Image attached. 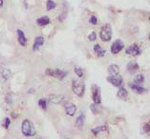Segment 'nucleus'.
Returning a JSON list of instances; mask_svg holds the SVG:
<instances>
[{
  "instance_id": "1",
  "label": "nucleus",
  "mask_w": 150,
  "mask_h": 139,
  "mask_svg": "<svg viewBox=\"0 0 150 139\" xmlns=\"http://www.w3.org/2000/svg\"><path fill=\"white\" fill-rule=\"evenodd\" d=\"M22 133L24 136L29 137V136H35V129L33 125V124L29 120H23L22 124Z\"/></svg>"
},
{
  "instance_id": "2",
  "label": "nucleus",
  "mask_w": 150,
  "mask_h": 139,
  "mask_svg": "<svg viewBox=\"0 0 150 139\" xmlns=\"http://www.w3.org/2000/svg\"><path fill=\"white\" fill-rule=\"evenodd\" d=\"M72 90L77 97H83L85 94V83L78 80L72 81Z\"/></svg>"
},
{
  "instance_id": "3",
  "label": "nucleus",
  "mask_w": 150,
  "mask_h": 139,
  "mask_svg": "<svg viewBox=\"0 0 150 139\" xmlns=\"http://www.w3.org/2000/svg\"><path fill=\"white\" fill-rule=\"evenodd\" d=\"M111 37H112L111 25L109 23H106L100 31V38L102 42H108L111 40Z\"/></svg>"
},
{
  "instance_id": "4",
  "label": "nucleus",
  "mask_w": 150,
  "mask_h": 139,
  "mask_svg": "<svg viewBox=\"0 0 150 139\" xmlns=\"http://www.w3.org/2000/svg\"><path fill=\"white\" fill-rule=\"evenodd\" d=\"M46 75H49V76L54 77L59 80H62L64 79L67 75V71H64L60 69H56V70H52V69H47L45 71Z\"/></svg>"
},
{
  "instance_id": "5",
  "label": "nucleus",
  "mask_w": 150,
  "mask_h": 139,
  "mask_svg": "<svg viewBox=\"0 0 150 139\" xmlns=\"http://www.w3.org/2000/svg\"><path fill=\"white\" fill-rule=\"evenodd\" d=\"M106 81L116 87H120L123 85V78L119 76L118 74L117 75H110V76L106 78Z\"/></svg>"
},
{
  "instance_id": "6",
  "label": "nucleus",
  "mask_w": 150,
  "mask_h": 139,
  "mask_svg": "<svg viewBox=\"0 0 150 139\" xmlns=\"http://www.w3.org/2000/svg\"><path fill=\"white\" fill-rule=\"evenodd\" d=\"M92 100L95 104L100 105L102 103V97H101V89L97 85H93L92 86Z\"/></svg>"
},
{
  "instance_id": "7",
  "label": "nucleus",
  "mask_w": 150,
  "mask_h": 139,
  "mask_svg": "<svg viewBox=\"0 0 150 139\" xmlns=\"http://www.w3.org/2000/svg\"><path fill=\"white\" fill-rule=\"evenodd\" d=\"M124 48V44L120 39H117L116 41H114L112 46H111V53L114 55H117L120 52V51Z\"/></svg>"
},
{
  "instance_id": "8",
  "label": "nucleus",
  "mask_w": 150,
  "mask_h": 139,
  "mask_svg": "<svg viewBox=\"0 0 150 139\" xmlns=\"http://www.w3.org/2000/svg\"><path fill=\"white\" fill-rule=\"evenodd\" d=\"M64 109H65V113L66 115H68V116L72 117L74 116L75 114L77 112V107L76 105L74 104L72 102H66L64 104Z\"/></svg>"
},
{
  "instance_id": "9",
  "label": "nucleus",
  "mask_w": 150,
  "mask_h": 139,
  "mask_svg": "<svg viewBox=\"0 0 150 139\" xmlns=\"http://www.w3.org/2000/svg\"><path fill=\"white\" fill-rule=\"evenodd\" d=\"M125 53L130 56H139L141 54V49L137 44H133V45L130 46L128 48H126Z\"/></svg>"
},
{
  "instance_id": "10",
  "label": "nucleus",
  "mask_w": 150,
  "mask_h": 139,
  "mask_svg": "<svg viewBox=\"0 0 150 139\" xmlns=\"http://www.w3.org/2000/svg\"><path fill=\"white\" fill-rule=\"evenodd\" d=\"M65 100V97L64 96L62 95H51V96L49 97V101L50 103H53V104H62Z\"/></svg>"
},
{
  "instance_id": "11",
  "label": "nucleus",
  "mask_w": 150,
  "mask_h": 139,
  "mask_svg": "<svg viewBox=\"0 0 150 139\" xmlns=\"http://www.w3.org/2000/svg\"><path fill=\"white\" fill-rule=\"evenodd\" d=\"M129 86L130 88H131L134 93H136L138 95H141V94H144L147 91V88H144V87H142L141 85H136V83H129Z\"/></svg>"
},
{
  "instance_id": "12",
  "label": "nucleus",
  "mask_w": 150,
  "mask_h": 139,
  "mask_svg": "<svg viewBox=\"0 0 150 139\" xmlns=\"http://www.w3.org/2000/svg\"><path fill=\"white\" fill-rule=\"evenodd\" d=\"M17 35H18V42L22 46H25L27 45V39L23 31H22L21 29L17 30Z\"/></svg>"
},
{
  "instance_id": "13",
  "label": "nucleus",
  "mask_w": 150,
  "mask_h": 139,
  "mask_svg": "<svg viewBox=\"0 0 150 139\" xmlns=\"http://www.w3.org/2000/svg\"><path fill=\"white\" fill-rule=\"evenodd\" d=\"M44 44V38L42 36H37L35 38V43H34V46H33V51L35 52V51L39 50V48L43 46Z\"/></svg>"
},
{
  "instance_id": "14",
  "label": "nucleus",
  "mask_w": 150,
  "mask_h": 139,
  "mask_svg": "<svg viewBox=\"0 0 150 139\" xmlns=\"http://www.w3.org/2000/svg\"><path fill=\"white\" fill-rule=\"evenodd\" d=\"M139 68H140L139 64H138L136 61H131V62H129L127 65V71L132 74L136 73V71L139 70Z\"/></svg>"
},
{
  "instance_id": "15",
  "label": "nucleus",
  "mask_w": 150,
  "mask_h": 139,
  "mask_svg": "<svg viewBox=\"0 0 150 139\" xmlns=\"http://www.w3.org/2000/svg\"><path fill=\"white\" fill-rule=\"evenodd\" d=\"M128 91L126 88H124V87H118V91H117V96L118 98H120L122 99V100H125V99H127L128 97Z\"/></svg>"
},
{
  "instance_id": "16",
  "label": "nucleus",
  "mask_w": 150,
  "mask_h": 139,
  "mask_svg": "<svg viewBox=\"0 0 150 139\" xmlns=\"http://www.w3.org/2000/svg\"><path fill=\"white\" fill-rule=\"evenodd\" d=\"M85 120H86L85 114H84V112H81V113L79 114V116H78V117L77 118V120H76V126L77 127L78 129H81L82 127L84 126Z\"/></svg>"
},
{
  "instance_id": "17",
  "label": "nucleus",
  "mask_w": 150,
  "mask_h": 139,
  "mask_svg": "<svg viewBox=\"0 0 150 139\" xmlns=\"http://www.w3.org/2000/svg\"><path fill=\"white\" fill-rule=\"evenodd\" d=\"M93 50H94V52L96 53L97 57H99V58L104 57V56L105 55V53H106V50L102 48L100 45H95V46H94Z\"/></svg>"
},
{
  "instance_id": "18",
  "label": "nucleus",
  "mask_w": 150,
  "mask_h": 139,
  "mask_svg": "<svg viewBox=\"0 0 150 139\" xmlns=\"http://www.w3.org/2000/svg\"><path fill=\"white\" fill-rule=\"evenodd\" d=\"M50 19L48 16H43L41 18H38L37 19V23L39 26H47L48 24H50Z\"/></svg>"
},
{
  "instance_id": "19",
  "label": "nucleus",
  "mask_w": 150,
  "mask_h": 139,
  "mask_svg": "<svg viewBox=\"0 0 150 139\" xmlns=\"http://www.w3.org/2000/svg\"><path fill=\"white\" fill-rule=\"evenodd\" d=\"M0 74L2 75L3 79H5V80H9L11 76L10 71L7 69H5L1 64H0Z\"/></svg>"
},
{
  "instance_id": "20",
  "label": "nucleus",
  "mask_w": 150,
  "mask_h": 139,
  "mask_svg": "<svg viewBox=\"0 0 150 139\" xmlns=\"http://www.w3.org/2000/svg\"><path fill=\"white\" fill-rule=\"evenodd\" d=\"M107 71L110 75H117L119 73V67L117 64H111L108 66Z\"/></svg>"
},
{
  "instance_id": "21",
  "label": "nucleus",
  "mask_w": 150,
  "mask_h": 139,
  "mask_svg": "<svg viewBox=\"0 0 150 139\" xmlns=\"http://www.w3.org/2000/svg\"><path fill=\"white\" fill-rule=\"evenodd\" d=\"M106 130H107V126H106V125L98 126V127H95V128H92V133L93 134V136H97L101 132H104V131H106Z\"/></svg>"
},
{
  "instance_id": "22",
  "label": "nucleus",
  "mask_w": 150,
  "mask_h": 139,
  "mask_svg": "<svg viewBox=\"0 0 150 139\" xmlns=\"http://www.w3.org/2000/svg\"><path fill=\"white\" fill-rule=\"evenodd\" d=\"M133 82L136 85H140V83H143L145 82V77L143 74H137L135 77L133 79Z\"/></svg>"
},
{
  "instance_id": "23",
  "label": "nucleus",
  "mask_w": 150,
  "mask_h": 139,
  "mask_svg": "<svg viewBox=\"0 0 150 139\" xmlns=\"http://www.w3.org/2000/svg\"><path fill=\"white\" fill-rule=\"evenodd\" d=\"M56 7V3L53 0H48L47 1V10H51L54 9Z\"/></svg>"
},
{
  "instance_id": "24",
  "label": "nucleus",
  "mask_w": 150,
  "mask_h": 139,
  "mask_svg": "<svg viewBox=\"0 0 150 139\" xmlns=\"http://www.w3.org/2000/svg\"><path fill=\"white\" fill-rule=\"evenodd\" d=\"M38 106L40 107L42 109L46 110L47 109V100L45 98H40L38 100Z\"/></svg>"
},
{
  "instance_id": "25",
  "label": "nucleus",
  "mask_w": 150,
  "mask_h": 139,
  "mask_svg": "<svg viewBox=\"0 0 150 139\" xmlns=\"http://www.w3.org/2000/svg\"><path fill=\"white\" fill-rule=\"evenodd\" d=\"M75 73H76L78 77H83V75H84V71H83V69L82 68H80V67H76V68H75Z\"/></svg>"
},
{
  "instance_id": "26",
  "label": "nucleus",
  "mask_w": 150,
  "mask_h": 139,
  "mask_svg": "<svg viewBox=\"0 0 150 139\" xmlns=\"http://www.w3.org/2000/svg\"><path fill=\"white\" fill-rule=\"evenodd\" d=\"M90 109H92L93 114H98V112H99V106H98V104L94 103V104L90 105Z\"/></svg>"
},
{
  "instance_id": "27",
  "label": "nucleus",
  "mask_w": 150,
  "mask_h": 139,
  "mask_svg": "<svg viewBox=\"0 0 150 139\" xmlns=\"http://www.w3.org/2000/svg\"><path fill=\"white\" fill-rule=\"evenodd\" d=\"M88 38H89V40H90V41H95L96 39H97V34H96L95 32L92 31V33H90V34H89Z\"/></svg>"
},
{
  "instance_id": "28",
  "label": "nucleus",
  "mask_w": 150,
  "mask_h": 139,
  "mask_svg": "<svg viewBox=\"0 0 150 139\" xmlns=\"http://www.w3.org/2000/svg\"><path fill=\"white\" fill-rule=\"evenodd\" d=\"M3 127L5 129H9V127L10 125V118H6L5 120H4V122H3Z\"/></svg>"
},
{
  "instance_id": "29",
  "label": "nucleus",
  "mask_w": 150,
  "mask_h": 139,
  "mask_svg": "<svg viewBox=\"0 0 150 139\" xmlns=\"http://www.w3.org/2000/svg\"><path fill=\"white\" fill-rule=\"evenodd\" d=\"M89 22L92 25H96L97 22H98V19H97V18L95 17V16H92V17H90V19H89Z\"/></svg>"
},
{
  "instance_id": "30",
  "label": "nucleus",
  "mask_w": 150,
  "mask_h": 139,
  "mask_svg": "<svg viewBox=\"0 0 150 139\" xmlns=\"http://www.w3.org/2000/svg\"><path fill=\"white\" fill-rule=\"evenodd\" d=\"M6 103L9 105L12 104V98H11V94H7L6 96Z\"/></svg>"
},
{
  "instance_id": "31",
  "label": "nucleus",
  "mask_w": 150,
  "mask_h": 139,
  "mask_svg": "<svg viewBox=\"0 0 150 139\" xmlns=\"http://www.w3.org/2000/svg\"><path fill=\"white\" fill-rule=\"evenodd\" d=\"M144 132L147 134H149V133H150V124H149V122H147V124H145L144 125Z\"/></svg>"
},
{
  "instance_id": "32",
  "label": "nucleus",
  "mask_w": 150,
  "mask_h": 139,
  "mask_svg": "<svg viewBox=\"0 0 150 139\" xmlns=\"http://www.w3.org/2000/svg\"><path fill=\"white\" fill-rule=\"evenodd\" d=\"M4 4V0H0V7H2Z\"/></svg>"
}]
</instances>
